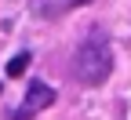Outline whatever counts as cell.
Listing matches in <instances>:
<instances>
[{
  "label": "cell",
  "instance_id": "cell-3",
  "mask_svg": "<svg viewBox=\"0 0 131 120\" xmlns=\"http://www.w3.org/2000/svg\"><path fill=\"white\" fill-rule=\"evenodd\" d=\"M29 62H33V55H29V51H18V55L7 62V77H22V73L29 69Z\"/></svg>",
  "mask_w": 131,
  "mask_h": 120
},
{
  "label": "cell",
  "instance_id": "cell-2",
  "mask_svg": "<svg viewBox=\"0 0 131 120\" xmlns=\"http://www.w3.org/2000/svg\"><path fill=\"white\" fill-rule=\"evenodd\" d=\"M51 102H55V91L47 88L44 80H33L29 91H26V98H22V106L11 113V120H33L37 113H44L47 106H51Z\"/></svg>",
  "mask_w": 131,
  "mask_h": 120
},
{
  "label": "cell",
  "instance_id": "cell-4",
  "mask_svg": "<svg viewBox=\"0 0 131 120\" xmlns=\"http://www.w3.org/2000/svg\"><path fill=\"white\" fill-rule=\"evenodd\" d=\"M77 4H88V0H66V7H77Z\"/></svg>",
  "mask_w": 131,
  "mask_h": 120
},
{
  "label": "cell",
  "instance_id": "cell-5",
  "mask_svg": "<svg viewBox=\"0 0 131 120\" xmlns=\"http://www.w3.org/2000/svg\"><path fill=\"white\" fill-rule=\"evenodd\" d=\"M0 95H4V88H0Z\"/></svg>",
  "mask_w": 131,
  "mask_h": 120
},
{
  "label": "cell",
  "instance_id": "cell-1",
  "mask_svg": "<svg viewBox=\"0 0 131 120\" xmlns=\"http://www.w3.org/2000/svg\"><path fill=\"white\" fill-rule=\"evenodd\" d=\"M109 73H113V47L106 40V33H91L73 55V77L88 88H98Z\"/></svg>",
  "mask_w": 131,
  "mask_h": 120
}]
</instances>
